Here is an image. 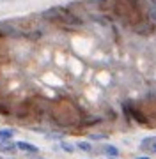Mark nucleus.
<instances>
[{
  "label": "nucleus",
  "instance_id": "1",
  "mask_svg": "<svg viewBox=\"0 0 156 159\" xmlns=\"http://www.w3.org/2000/svg\"><path fill=\"white\" fill-rule=\"evenodd\" d=\"M43 16L48 18V20H53V21H59L64 27H80L82 25L80 18L75 16L73 12H69L64 7H52V9L43 12Z\"/></svg>",
  "mask_w": 156,
  "mask_h": 159
},
{
  "label": "nucleus",
  "instance_id": "2",
  "mask_svg": "<svg viewBox=\"0 0 156 159\" xmlns=\"http://www.w3.org/2000/svg\"><path fill=\"white\" fill-rule=\"evenodd\" d=\"M140 147L144 148V150H149V152L156 154V136H151V138H145L142 145Z\"/></svg>",
  "mask_w": 156,
  "mask_h": 159
},
{
  "label": "nucleus",
  "instance_id": "3",
  "mask_svg": "<svg viewBox=\"0 0 156 159\" xmlns=\"http://www.w3.org/2000/svg\"><path fill=\"white\" fill-rule=\"evenodd\" d=\"M16 147L20 148V150H23V152H29V154H35L37 150H39L35 145H32V143H27V142H18Z\"/></svg>",
  "mask_w": 156,
  "mask_h": 159
},
{
  "label": "nucleus",
  "instance_id": "4",
  "mask_svg": "<svg viewBox=\"0 0 156 159\" xmlns=\"http://www.w3.org/2000/svg\"><path fill=\"white\" fill-rule=\"evenodd\" d=\"M16 148L18 147H16V145H12L9 140H4V142L0 143V150H2V152H14Z\"/></svg>",
  "mask_w": 156,
  "mask_h": 159
},
{
  "label": "nucleus",
  "instance_id": "5",
  "mask_svg": "<svg viewBox=\"0 0 156 159\" xmlns=\"http://www.w3.org/2000/svg\"><path fill=\"white\" fill-rule=\"evenodd\" d=\"M14 131L12 129H0V140H11Z\"/></svg>",
  "mask_w": 156,
  "mask_h": 159
},
{
  "label": "nucleus",
  "instance_id": "6",
  "mask_svg": "<svg viewBox=\"0 0 156 159\" xmlns=\"http://www.w3.org/2000/svg\"><path fill=\"white\" fill-rule=\"evenodd\" d=\"M149 18L153 20V23H156V4L154 2L149 4Z\"/></svg>",
  "mask_w": 156,
  "mask_h": 159
},
{
  "label": "nucleus",
  "instance_id": "7",
  "mask_svg": "<svg viewBox=\"0 0 156 159\" xmlns=\"http://www.w3.org/2000/svg\"><path fill=\"white\" fill-rule=\"evenodd\" d=\"M76 147L82 148V150H85V152H91V150H92V145H91V143H87V142H78V143H76Z\"/></svg>",
  "mask_w": 156,
  "mask_h": 159
},
{
  "label": "nucleus",
  "instance_id": "8",
  "mask_svg": "<svg viewBox=\"0 0 156 159\" xmlns=\"http://www.w3.org/2000/svg\"><path fill=\"white\" fill-rule=\"evenodd\" d=\"M105 152L108 154V156H112V157H116L117 154H119V150H117L116 147H112V145H106V147H105Z\"/></svg>",
  "mask_w": 156,
  "mask_h": 159
},
{
  "label": "nucleus",
  "instance_id": "9",
  "mask_svg": "<svg viewBox=\"0 0 156 159\" xmlns=\"http://www.w3.org/2000/svg\"><path fill=\"white\" fill-rule=\"evenodd\" d=\"M60 147H62L64 150H68V152H73V147H71V145H68V143H62Z\"/></svg>",
  "mask_w": 156,
  "mask_h": 159
},
{
  "label": "nucleus",
  "instance_id": "10",
  "mask_svg": "<svg viewBox=\"0 0 156 159\" xmlns=\"http://www.w3.org/2000/svg\"><path fill=\"white\" fill-rule=\"evenodd\" d=\"M91 138H92V140H103V134H92V136H91Z\"/></svg>",
  "mask_w": 156,
  "mask_h": 159
},
{
  "label": "nucleus",
  "instance_id": "11",
  "mask_svg": "<svg viewBox=\"0 0 156 159\" xmlns=\"http://www.w3.org/2000/svg\"><path fill=\"white\" fill-rule=\"evenodd\" d=\"M0 113H6L7 115V108H6V106H0Z\"/></svg>",
  "mask_w": 156,
  "mask_h": 159
},
{
  "label": "nucleus",
  "instance_id": "12",
  "mask_svg": "<svg viewBox=\"0 0 156 159\" xmlns=\"http://www.w3.org/2000/svg\"><path fill=\"white\" fill-rule=\"evenodd\" d=\"M137 159H151V157H137Z\"/></svg>",
  "mask_w": 156,
  "mask_h": 159
},
{
  "label": "nucleus",
  "instance_id": "13",
  "mask_svg": "<svg viewBox=\"0 0 156 159\" xmlns=\"http://www.w3.org/2000/svg\"><path fill=\"white\" fill-rule=\"evenodd\" d=\"M0 35H2V34H0Z\"/></svg>",
  "mask_w": 156,
  "mask_h": 159
}]
</instances>
